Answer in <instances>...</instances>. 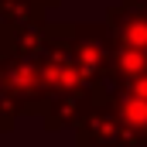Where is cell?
I'll return each instance as SVG.
<instances>
[{
  "label": "cell",
  "mask_w": 147,
  "mask_h": 147,
  "mask_svg": "<svg viewBox=\"0 0 147 147\" xmlns=\"http://www.w3.org/2000/svg\"><path fill=\"white\" fill-rule=\"evenodd\" d=\"M75 65L89 82H106L113 72V31L110 24H72L69 28Z\"/></svg>",
  "instance_id": "1"
},
{
  "label": "cell",
  "mask_w": 147,
  "mask_h": 147,
  "mask_svg": "<svg viewBox=\"0 0 147 147\" xmlns=\"http://www.w3.org/2000/svg\"><path fill=\"white\" fill-rule=\"evenodd\" d=\"M110 92V82H86L79 89H65V92H55L48 96L45 110H41V120H45V130L55 134V130H65V127H75L86 113L92 110V103Z\"/></svg>",
  "instance_id": "2"
},
{
  "label": "cell",
  "mask_w": 147,
  "mask_h": 147,
  "mask_svg": "<svg viewBox=\"0 0 147 147\" xmlns=\"http://www.w3.org/2000/svg\"><path fill=\"white\" fill-rule=\"evenodd\" d=\"M75 140L86 144V147L123 144V120H120V110H116L113 89H110V92H103V96L92 103V110L75 123Z\"/></svg>",
  "instance_id": "3"
},
{
  "label": "cell",
  "mask_w": 147,
  "mask_h": 147,
  "mask_svg": "<svg viewBox=\"0 0 147 147\" xmlns=\"http://www.w3.org/2000/svg\"><path fill=\"white\" fill-rule=\"evenodd\" d=\"M48 21L41 24H10L0 21V55L7 58H41L48 48Z\"/></svg>",
  "instance_id": "4"
},
{
  "label": "cell",
  "mask_w": 147,
  "mask_h": 147,
  "mask_svg": "<svg viewBox=\"0 0 147 147\" xmlns=\"http://www.w3.org/2000/svg\"><path fill=\"white\" fill-rule=\"evenodd\" d=\"M106 24L113 31V45H130V48H147V7L144 3H127L120 0L106 10Z\"/></svg>",
  "instance_id": "5"
},
{
  "label": "cell",
  "mask_w": 147,
  "mask_h": 147,
  "mask_svg": "<svg viewBox=\"0 0 147 147\" xmlns=\"http://www.w3.org/2000/svg\"><path fill=\"white\" fill-rule=\"evenodd\" d=\"M123 120V147L147 144V99L140 96H113Z\"/></svg>",
  "instance_id": "6"
},
{
  "label": "cell",
  "mask_w": 147,
  "mask_h": 147,
  "mask_svg": "<svg viewBox=\"0 0 147 147\" xmlns=\"http://www.w3.org/2000/svg\"><path fill=\"white\" fill-rule=\"evenodd\" d=\"M147 72V48H130V45H113V72L110 79H130V75Z\"/></svg>",
  "instance_id": "7"
},
{
  "label": "cell",
  "mask_w": 147,
  "mask_h": 147,
  "mask_svg": "<svg viewBox=\"0 0 147 147\" xmlns=\"http://www.w3.org/2000/svg\"><path fill=\"white\" fill-rule=\"evenodd\" d=\"M45 10L38 0H0V21H10V24H41L45 21Z\"/></svg>",
  "instance_id": "8"
},
{
  "label": "cell",
  "mask_w": 147,
  "mask_h": 147,
  "mask_svg": "<svg viewBox=\"0 0 147 147\" xmlns=\"http://www.w3.org/2000/svg\"><path fill=\"white\" fill-rule=\"evenodd\" d=\"M17 116H21V110H17V99H14V89H10V79H7V58L0 55V130L10 134Z\"/></svg>",
  "instance_id": "9"
},
{
  "label": "cell",
  "mask_w": 147,
  "mask_h": 147,
  "mask_svg": "<svg viewBox=\"0 0 147 147\" xmlns=\"http://www.w3.org/2000/svg\"><path fill=\"white\" fill-rule=\"evenodd\" d=\"M38 3H41V7H48V10H55V7H58L62 0H38Z\"/></svg>",
  "instance_id": "10"
},
{
  "label": "cell",
  "mask_w": 147,
  "mask_h": 147,
  "mask_svg": "<svg viewBox=\"0 0 147 147\" xmlns=\"http://www.w3.org/2000/svg\"><path fill=\"white\" fill-rule=\"evenodd\" d=\"M127 3H144V7H147V0H127Z\"/></svg>",
  "instance_id": "11"
}]
</instances>
